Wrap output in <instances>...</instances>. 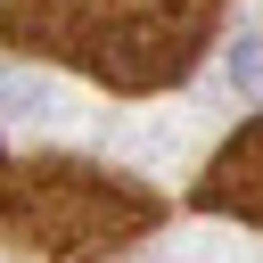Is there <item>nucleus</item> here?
Here are the masks:
<instances>
[{"mask_svg":"<svg viewBox=\"0 0 263 263\" xmlns=\"http://www.w3.org/2000/svg\"><path fill=\"white\" fill-rule=\"evenodd\" d=\"M222 8L230 0H0V41L107 90H164L205 58Z\"/></svg>","mask_w":263,"mask_h":263,"instance_id":"f257e3e1","label":"nucleus"},{"mask_svg":"<svg viewBox=\"0 0 263 263\" xmlns=\"http://www.w3.org/2000/svg\"><path fill=\"white\" fill-rule=\"evenodd\" d=\"M164 222V205L107 164L82 156H33L0 181V238L16 255H49V263H82V255H115L132 238H148Z\"/></svg>","mask_w":263,"mask_h":263,"instance_id":"f03ea898","label":"nucleus"},{"mask_svg":"<svg viewBox=\"0 0 263 263\" xmlns=\"http://www.w3.org/2000/svg\"><path fill=\"white\" fill-rule=\"evenodd\" d=\"M197 205L263 230V115L214 148V164H205V181H197Z\"/></svg>","mask_w":263,"mask_h":263,"instance_id":"7ed1b4c3","label":"nucleus"},{"mask_svg":"<svg viewBox=\"0 0 263 263\" xmlns=\"http://www.w3.org/2000/svg\"><path fill=\"white\" fill-rule=\"evenodd\" d=\"M0 181H8V164H0Z\"/></svg>","mask_w":263,"mask_h":263,"instance_id":"20e7f679","label":"nucleus"}]
</instances>
